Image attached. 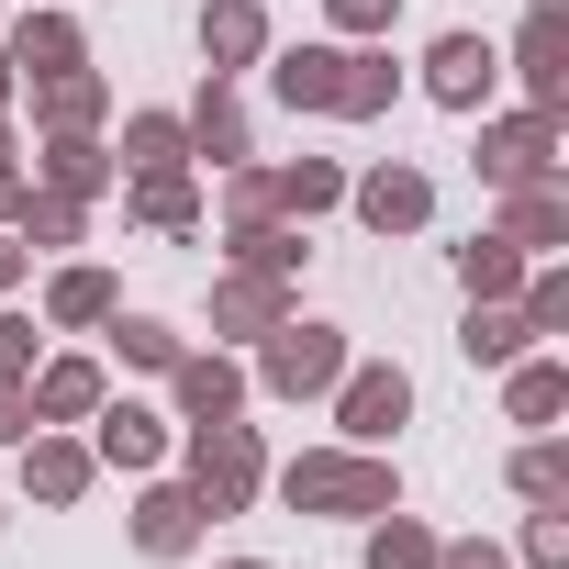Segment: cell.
<instances>
[{
  "label": "cell",
  "mask_w": 569,
  "mask_h": 569,
  "mask_svg": "<svg viewBox=\"0 0 569 569\" xmlns=\"http://www.w3.org/2000/svg\"><path fill=\"white\" fill-rule=\"evenodd\" d=\"M279 90H291V101H325V112H380V68H358V57H291V68H279Z\"/></svg>",
  "instance_id": "6da1fadb"
},
{
  "label": "cell",
  "mask_w": 569,
  "mask_h": 569,
  "mask_svg": "<svg viewBox=\"0 0 569 569\" xmlns=\"http://www.w3.org/2000/svg\"><path fill=\"white\" fill-rule=\"evenodd\" d=\"M291 502H358V513H380V502H391V480H380V469H358V458H302V469H291Z\"/></svg>",
  "instance_id": "7a4b0ae2"
},
{
  "label": "cell",
  "mask_w": 569,
  "mask_h": 569,
  "mask_svg": "<svg viewBox=\"0 0 569 569\" xmlns=\"http://www.w3.org/2000/svg\"><path fill=\"white\" fill-rule=\"evenodd\" d=\"M268 380L279 391H325L336 380V325H291V336L268 347Z\"/></svg>",
  "instance_id": "3957f363"
},
{
  "label": "cell",
  "mask_w": 569,
  "mask_h": 569,
  "mask_svg": "<svg viewBox=\"0 0 569 569\" xmlns=\"http://www.w3.org/2000/svg\"><path fill=\"white\" fill-rule=\"evenodd\" d=\"M246 480H257L246 425H201V502H246Z\"/></svg>",
  "instance_id": "277c9868"
},
{
  "label": "cell",
  "mask_w": 569,
  "mask_h": 569,
  "mask_svg": "<svg viewBox=\"0 0 569 569\" xmlns=\"http://www.w3.org/2000/svg\"><path fill=\"white\" fill-rule=\"evenodd\" d=\"M369 223H380V234L425 223V179H413V168H380V179H369Z\"/></svg>",
  "instance_id": "5b68a950"
},
{
  "label": "cell",
  "mask_w": 569,
  "mask_h": 569,
  "mask_svg": "<svg viewBox=\"0 0 569 569\" xmlns=\"http://www.w3.org/2000/svg\"><path fill=\"white\" fill-rule=\"evenodd\" d=\"M391 425H402V380H391V369H369V380L347 391V436H391Z\"/></svg>",
  "instance_id": "8992f818"
},
{
  "label": "cell",
  "mask_w": 569,
  "mask_h": 569,
  "mask_svg": "<svg viewBox=\"0 0 569 569\" xmlns=\"http://www.w3.org/2000/svg\"><path fill=\"white\" fill-rule=\"evenodd\" d=\"M12 68H34V79H68V68H79V34H68V23H23V57H12Z\"/></svg>",
  "instance_id": "52a82bcc"
},
{
  "label": "cell",
  "mask_w": 569,
  "mask_h": 569,
  "mask_svg": "<svg viewBox=\"0 0 569 569\" xmlns=\"http://www.w3.org/2000/svg\"><path fill=\"white\" fill-rule=\"evenodd\" d=\"M436 90H447V101H480V90H491V57H480L469 34H458V46H436Z\"/></svg>",
  "instance_id": "ba28073f"
},
{
  "label": "cell",
  "mask_w": 569,
  "mask_h": 569,
  "mask_svg": "<svg viewBox=\"0 0 569 569\" xmlns=\"http://www.w3.org/2000/svg\"><path fill=\"white\" fill-rule=\"evenodd\" d=\"M179 391H190V413H201V425H223V413H234V369H223V358H190V369H179Z\"/></svg>",
  "instance_id": "9c48e42d"
},
{
  "label": "cell",
  "mask_w": 569,
  "mask_h": 569,
  "mask_svg": "<svg viewBox=\"0 0 569 569\" xmlns=\"http://www.w3.org/2000/svg\"><path fill=\"white\" fill-rule=\"evenodd\" d=\"M190 513H201V502H190V491H157V502H146V525H134V536H146V547H157V558H179V547H190Z\"/></svg>",
  "instance_id": "30bf717a"
},
{
  "label": "cell",
  "mask_w": 569,
  "mask_h": 569,
  "mask_svg": "<svg viewBox=\"0 0 569 569\" xmlns=\"http://www.w3.org/2000/svg\"><path fill=\"white\" fill-rule=\"evenodd\" d=\"M57 313H68V325H101V313H112V279H101V268H68V279H57Z\"/></svg>",
  "instance_id": "8fae6325"
},
{
  "label": "cell",
  "mask_w": 569,
  "mask_h": 569,
  "mask_svg": "<svg viewBox=\"0 0 569 569\" xmlns=\"http://www.w3.org/2000/svg\"><path fill=\"white\" fill-rule=\"evenodd\" d=\"M201 46H212V57H257V12H246V0H223V12L201 23Z\"/></svg>",
  "instance_id": "7c38bea8"
},
{
  "label": "cell",
  "mask_w": 569,
  "mask_h": 569,
  "mask_svg": "<svg viewBox=\"0 0 569 569\" xmlns=\"http://www.w3.org/2000/svg\"><path fill=\"white\" fill-rule=\"evenodd\" d=\"M34 402H46V413H90V402H101V380L68 358V369H46V391H34Z\"/></svg>",
  "instance_id": "4fadbf2b"
},
{
  "label": "cell",
  "mask_w": 569,
  "mask_h": 569,
  "mask_svg": "<svg viewBox=\"0 0 569 569\" xmlns=\"http://www.w3.org/2000/svg\"><path fill=\"white\" fill-rule=\"evenodd\" d=\"M101 447H112V458H134V469H146V458H157V413H112V425H101Z\"/></svg>",
  "instance_id": "5bb4252c"
},
{
  "label": "cell",
  "mask_w": 569,
  "mask_h": 569,
  "mask_svg": "<svg viewBox=\"0 0 569 569\" xmlns=\"http://www.w3.org/2000/svg\"><path fill=\"white\" fill-rule=\"evenodd\" d=\"M79 480H90V458H79V447H46V458H34V491H46V502H68Z\"/></svg>",
  "instance_id": "9a60e30c"
},
{
  "label": "cell",
  "mask_w": 569,
  "mask_h": 569,
  "mask_svg": "<svg viewBox=\"0 0 569 569\" xmlns=\"http://www.w3.org/2000/svg\"><path fill=\"white\" fill-rule=\"evenodd\" d=\"M425 558H436V547H425L413 525H380V536H369V569H425Z\"/></svg>",
  "instance_id": "2e32d148"
},
{
  "label": "cell",
  "mask_w": 569,
  "mask_h": 569,
  "mask_svg": "<svg viewBox=\"0 0 569 569\" xmlns=\"http://www.w3.org/2000/svg\"><path fill=\"white\" fill-rule=\"evenodd\" d=\"M201 146H212V157H246V123H234V101H201Z\"/></svg>",
  "instance_id": "e0dca14e"
},
{
  "label": "cell",
  "mask_w": 569,
  "mask_h": 569,
  "mask_svg": "<svg viewBox=\"0 0 569 569\" xmlns=\"http://www.w3.org/2000/svg\"><path fill=\"white\" fill-rule=\"evenodd\" d=\"M536 157H547V134H536V123H525V134H502V146H491V168H502V179H536Z\"/></svg>",
  "instance_id": "ac0fdd59"
},
{
  "label": "cell",
  "mask_w": 569,
  "mask_h": 569,
  "mask_svg": "<svg viewBox=\"0 0 569 569\" xmlns=\"http://www.w3.org/2000/svg\"><path fill=\"white\" fill-rule=\"evenodd\" d=\"M513 347H525L513 313H480V325H469V358H513Z\"/></svg>",
  "instance_id": "d6986e66"
},
{
  "label": "cell",
  "mask_w": 569,
  "mask_h": 569,
  "mask_svg": "<svg viewBox=\"0 0 569 569\" xmlns=\"http://www.w3.org/2000/svg\"><path fill=\"white\" fill-rule=\"evenodd\" d=\"M123 358H146V369H168V358H179V336H168V325H123Z\"/></svg>",
  "instance_id": "ffe728a7"
},
{
  "label": "cell",
  "mask_w": 569,
  "mask_h": 569,
  "mask_svg": "<svg viewBox=\"0 0 569 569\" xmlns=\"http://www.w3.org/2000/svg\"><path fill=\"white\" fill-rule=\"evenodd\" d=\"M23 369H34V325H0V391H12Z\"/></svg>",
  "instance_id": "44dd1931"
},
{
  "label": "cell",
  "mask_w": 569,
  "mask_h": 569,
  "mask_svg": "<svg viewBox=\"0 0 569 569\" xmlns=\"http://www.w3.org/2000/svg\"><path fill=\"white\" fill-rule=\"evenodd\" d=\"M458 268H469V291H502V279H513V257H502V246H469Z\"/></svg>",
  "instance_id": "7402d4cb"
},
{
  "label": "cell",
  "mask_w": 569,
  "mask_h": 569,
  "mask_svg": "<svg viewBox=\"0 0 569 569\" xmlns=\"http://www.w3.org/2000/svg\"><path fill=\"white\" fill-rule=\"evenodd\" d=\"M179 157V123H134V168H168Z\"/></svg>",
  "instance_id": "603a6c76"
},
{
  "label": "cell",
  "mask_w": 569,
  "mask_h": 569,
  "mask_svg": "<svg viewBox=\"0 0 569 569\" xmlns=\"http://www.w3.org/2000/svg\"><path fill=\"white\" fill-rule=\"evenodd\" d=\"M336 12H347V23H391V0H336Z\"/></svg>",
  "instance_id": "cb8c5ba5"
},
{
  "label": "cell",
  "mask_w": 569,
  "mask_h": 569,
  "mask_svg": "<svg viewBox=\"0 0 569 569\" xmlns=\"http://www.w3.org/2000/svg\"><path fill=\"white\" fill-rule=\"evenodd\" d=\"M0 436H34V413H23V402H12V391H0Z\"/></svg>",
  "instance_id": "d4e9b609"
},
{
  "label": "cell",
  "mask_w": 569,
  "mask_h": 569,
  "mask_svg": "<svg viewBox=\"0 0 569 569\" xmlns=\"http://www.w3.org/2000/svg\"><path fill=\"white\" fill-rule=\"evenodd\" d=\"M447 569H502V558H447Z\"/></svg>",
  "instance_id": "484cf974"
},
{
  "label": "cell",
  "mask_w": 569,
  "mask_h": 569,
  "mask_svg": "<svg viewBox=\"0 0 569 569\" xmlns=\"http://www.w3.org/2000/svg\"><path fill=\"white\" fill-rule=\"evenodd\" d=\"M0 279H12V246H0Z\"/></svg>",
  "instance_id": "4316f807"
},
{
  "label": "cell",
  "mask_w": 569,
  "mask_h": 569,
  "mask_svg": "<svg viewBox=\"0 0 569 569\" xmlns=\"http://www.w3.org/2000/svg\"><path fill=\"white\" fill-rule=\"evenodd\" d=\"M0 90H12V57H0Z\"/></svg>",
  "instance_id": "83f0119b"
}]
</instances>
